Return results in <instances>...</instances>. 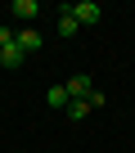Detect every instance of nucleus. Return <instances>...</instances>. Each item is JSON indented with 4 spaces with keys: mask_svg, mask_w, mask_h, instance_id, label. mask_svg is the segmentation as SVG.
Segmentation results:
<instances>
[{
    "mask_svg": "<svg viewBox=\"0 0 135 153\" xmlns=\"http://www.w3.org/2000/svg\"><path fill=\"white\" fill-rule=\"evenodd\" d=\"M0 63H5V68H18V63H23V50H18V36H14L9 27H0Z\"/></svg>",
    "mask_w": 135,
    "mask_h": 153,
    "instance_id": "f257e3e1",
    "label": "nucleus"
},
{
    "mask_svg": "<svg viewBox=\"0 0 135 153\" xmlns=\"http://www.w3.org/2000/svg\"><path fill=\"white\" fill-rule=\"evenodd\" d=\"M9 14H18V18L32 27V18L41 14V5H36V0H14V5H9Z\"/></svg>",
    "mask_w": 135,
    "mask_h": 153,
    "instance_id": "20e7f679",
    "label": "nucleus"
},
{
    "mask_svg": "<svg viewBox=\"0 0 135 153\" xmlns=\"http://www.w3.org/2000/svg\"><path fill=\"white\" fill-rule=\"evenodd\" d=\"M86 104H90V108H104L108 99H104V90H90V95H86Z\"/></svg>",
    "mask_w": 135,
    "mask_h": 153,
    "instance_id": "6e6552de",
    "label": "nucleus"
},
{
    "mask_svg": "<svg viewBox=\"0 0 135 153\" xmlns=\"http://www.w3.org/2000/svg\"><path fill=\"white\" fill-rule=\"evenodd\" d=\"M86 113H90V104H86V99H72V104H68V117H72V122H81Z\"/></svg>",
    "mask_w": 135,
    "mask_h": 153,
    "instance_id": "0eeeda50",
    "label": "nucleus"
},
{
    "mask_svg": "<svg viewBox=\"0 0 135 153\" xmlns=\"http://www.w3.org/2000/svg\"><path fill=\"white\" fill-rule=\"evenodd\" d=\"M90 90H95V81H90V76H86V72H77V76H72V81H68V95H72V99H86Z\"/></svg>",
    "mask_w": 135,
    "mask_h": 153,
    "instance_id": "7ed1b4c3",
    "label": "nucleus"
},
{
    "mask_svg": "<svg viewBox=\"0 0 135 153\" xmlns=\"http://www.w3.org/2000/svg\"><path fill=\"white\" fill-rule=\"evenodd\" d=\"M45 104H50V108H63V113H68V104H72L68 86H50V90H45Z\"/></svg>",
    "mask_w": 135,
    "mask_h": 153,
    "instance_id": "39448f33",
    "label": "nucleus"
},
{
    "mask_svg": "<svg viewBox=\"0 0 135 153\" xmlns=\"http://www.w3.org/2000/svg\"><path fill=\"white\" fill-rule=\"evenodd\" d=\"M99 14H104V9H99V0H81V5H72V18H77L81 27H95Z\"/></svg>",
    "mask_w": 135,
    "mask_h": 153,
    "instance_id": "f03ea898",
    "label": "nucleus"
},
{
    "mask_svg": "<svg viewBox=\"0 0 135 153\" xmlns=\"http://www.w3.org/2000/svg\"><path fill=\"white\" fill-rule=\"evenodd\" d=\"M14 36H18V50H23V54L41 50V32H36V27H23V32H14Z\"/></svg>",
    "mask_w": 135,
    "mask_h": 153,
    "instance_id": "423d86ee",
    "label": "nucleus"
}]
</instances>
